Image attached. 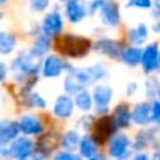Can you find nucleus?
Instances as JSON below:
<instances>
[{
    "instance_id": "8",
    "label": "nucleus",
    "mask_w": 160,
    "mask_h": 160,
    "mask_svg": "<svg viewBox=\"0 0 160 160\" xmlns=\"http://www.w3.org/2000/svg\"><path fill=\"white\" fill-rule=\"evenodd\" d=\"M112 98V90L108 86H97L93 91V100L96 112L101 114L102 117L110 110V102Z\"/></svg>"
},
{
    "instance_id": "37",
    "label": "nucleus",
    "mask_w": 160,
    "mask_h": 160,
    "mask_svg": "<svg viewBox=\"0 0 160 160\" xmlns=\"http://www.w3.org/2000/svg\"><path fill=\"white\" fill-rule=\"evenodd\" d=\"M88 160H107V158H105L102 153H98V155H96L94 158H91V159H88Z\"/></svg>"
},
{
    "instance_id": "29",
    "label": "nucleus",
    "mask_w": 160,
    "mask_h": 160,
    "mask_svg": "<svg viewBox=\"0 0 160 160\" xmlns=\"http://www.w3.org/2000/svg\"><path fill=\"white\" fill-rule=\"evenodd\" d=\"M27 101L31 108H39V110L47 108V101H45L38 93H31L30 96H28Z\"/></svg>"
},
{
    "instance_id": "4",
    "label": "nucleus",
    "mask_w": 160,
    "mask_h": 160,
    "mask_svg": "<svg viewBox=\"0 0 160 160\" xmlns=\"http://www.w3.org/2000/svg\"><path fill=\"white\" fill-rule=\"evenodd\" d=\"M117 127L115 124V119H114L112 115H104L98 119V121L94 124V128H93V138L96 139V142L98 145H102L105 143L107 141H111L114 136L117 135Z\"/></svg>"
},
{
    "instance_id": "7",
    "label": "nucleus",
    "mask_w": 160,
    "mask_h": 160,
    "mask_svg": "<svg viewBox=\"0 0 160 160\" xmlns=\"http://www.w3.org/2000/svg\"><path fill=\"white\" fill-rule=\"evenodd\" d=\"M65 69H69V66L66 65V62L62 58H59L58 55H48L45 58V61L42 62V75L47 79H55L59 78L62 75Z\"/></svg>"
},
{
    "instance_id": "3",
    "label": "nucleus",
    "mask_w": 160,
    "mask_h": 160,
    "mask_svg": "<svg viewBox=\"0 0 160 160\" xmlns=\"http://www.w3.org/2000/svg\"><path fill=\"white\" fill-rule=\"evenodd\" d=\"M107 68L101 63H97L91 68H69V75H72L73 78L78 80V83L82 86L83 88L88 84H93V83L98 82V80L107 78Z\"/></svg>"
},
{
    "instance_id": "27",
    "label": "nucleus",
    "mask_w": 160,
    "mask_h": 160,
    "mask_svg": "<svg viewBox=\"0 0 160 160\" xmlns=\"http://www.w3.org/2000/svg\"><path fill=\"white\" fill-rule=\"evenodd\" d=\"M49 47H51L49 38H48L47 35H41L39 38H37L35 44H34V48L31 51H32L37 56L42 58V56H44V53H47V51L49 49Z\"/></svg>"
},
{
    "instance_id": "34",
    "label": "nucleus",
    "mask_w": 160,
    "mask_h": 160,
    "mask_svg": "<svg viewBox=\"0 0 160 160\" xmlns=\"http://www.w3.org/2000/svg\"><path fill=\"white\" fill-rule=\"evenodd\" d=\"M104 2L105 0H93V2L90 3V14H94V13H97V11L101 10Z\"/></svg>"
},
{
    "instance_id": "30",
    "label": "nucleus",
    "mask_w": 160,
    "mask_h": 160,
    "mask_svg": "<svg viewBox=\"0 0 160 160\" xmlns=\"http://www.w3.org/2000/svg\"><path fill=\"white\" fill-rule=\"evenodd\" d=\"M52 160H83L82 156L75 155L73 152H68V150H62L58 152L55 156L52 158Z\"/></svg>"
},
{
    "instance_id": "13",
    "label": "nucleus",
    "mask_w": 160,
    "mask_h": 160,
    "mask_svg": "<svg viewBox=\"0 0 160 160\" xmlns=\"http://www.w3.org/2000/svg\"><path fill=\"white\" fill-rule=\"evenodd\" d=\"M98 13L101 16L102 22L105 25H108V27H117L119 24V20H121L119 10H118V6L112 0H105Z\"/></svg>"
},
{
    "instance_id": "31",
    "label": "nucleus",
    "mask_w": 160,
    "mask_h": 160,
    "mask_svg": "<svg viewBox=\"0 0 160 160\" xmlns=\"http://www.w3.org/2000/svg\"><path fill=\"white\" fill-rule=\"evenodd\" d=\"M127 6L128 7H135V8H142V10H148V8H152V0H129Z\"/></svg>"
},
{
    "instance_id": "22",
    "label": "nucleus",
    "mask_w": 160,
    "mask_h": 160,
    "mask_svg": "<svg viewBox=\"0 0 160 160\" xmlns=\"http://www.w3.org/2000/svg\"><path fill=\"white\" fill-rule=\"evenodd\" d=\"M142 56H143V51L139 49L138 47L127 48L122 53V59L128 66H138L139 63H142Z\"/></svg>"
},
{
    "instance_id": "9",
    "label": "nucleus",
    "mask_w": 160,
    "mask_h": 160,
    "mask_svg": "<svg viewBox=\"0 0 160 160\" xmlns=\"http://www.w3.org/2000/svg\"><path fill=\"white\" fill-rule=\"evenodd\" d=\"M18 125L20 131L25 136H37L44 132V122L41 121L38 115H34V114L22 115L18 119Z\"/></svg>"
},
{
    "instance_id": "10",
    "label": "nucleus",
    "mask_w": 160,
    "mask_h": 160,
    "mask_svg": "<svg viewBox=\"0 0 160 160\" xmlns=\"http://www.w3.org/2000/svg\"><path fill=\"white\" fill-rule=\"evenodd\" d=\"M63 30V20L59 11H51L42 20V32L44 35H47L48 38L51 37H56L61 34V31Z\"/></svg>"
},
{
    "instance_id": "36",
    "label": "nucleus",
    "mask_w": 160,
    "mask_h": 160,
    "mask_svg": "<svg viewBox=\"0 0 160 160\" xmlns=\"http://www.w3.org/2000/svg\"><path fill=\"white\" fill-rule=\"evenodd\" d=\"M0 69H2V73H0V79L2 82L6 79V65L4 63H0Z\"/></svg>"
},
{
    "instance_id": "33",
    "label": "nucleus",
    "mask_w": 160,
    "mask_h": 160,
    "mask_svg": "<svg viewBox=\"0 0 160 160\" xmlns=\"http://www.w3.org/2000/svg\"><path fill=\"white\" fill-rule=\"evenodd\" d=\"M152 122H160V100L152 104Z\"/></svg>"
},
{
    "instance_id": "32",
    "label": "nucleus",
    "mask_w": 160,
    "mask_h": 160,
    "mask_svg": "<svg viewBox=\"0 0 160 160\" xmlns=\"http://www.w3.org/2000/svg\"><path fill=\"white\" fill-rule=\"evenodd\" d=\"M49 0H30V6L34 11H42L48 7Z\"/></svg>"
},
{
    "instance_id": "38",
    "label": "nucleus",
    "mask_w": 160,
    "mask_h": 160,
    "mask_svg": "<svg viewBox=\"0 0 160 160\" xmlns=\"http://www.w3.org/2000/svg\"><path fill=\"white\" fill-rule=\"evenodd\" d=\"M30 160H44V159L39 158V156H38V158H32V159H30Z\"/></svg>"
},
{
    "instance_id": "21",
    "label": "nucleus",
    "mask_w": 160,
    "mask_h": 160,
    "mask_svg": "<svg viewBox=\"0 0 160 160\" xmlns=\"http://www.w3.org/2000/svg\"><path fill=\"white\" fill-rule=\"evenodd\" d=\"M156 141H158V138H156V135H155V131H152V129L141 131V132L138 133V136H136V139H135L133 149L135 150H143V149H146L148 146H150V145L156 143Z\"/></svg>"
},
{
    "instance_id": "28",
    "label": "nucleus",
    "mask_w": 160,
    "mask_h": 160,
    "mask_svg": "<svg viewBox=\"0 0 160 160\" xmlns=\"http://www.w3.org/2000/svg\"><path fill=\"white\" fill-rule=\"evenodd\" d=\"M65 90H66L68 94H79L80 91H83L84 88L78 83V80L73 78L72 75H68L66 79H65Z\"/></svg>"
},
{
    "instance_id": "23",
    "label": "nucleus",
    "mask_w": 160,
    "mask_h": 160,
    "mask_svg": "<svg viewBox=\"0 0 160 160\" xmlns=\"http://www.w3.org/2000/svg\"><path fill=\"white\" fill-rule=\"evenodd\" d=\"M80 141H82V138H80V135L76 132V131H68V132L62 136L61 145L65 150H68V152H73V150L79 149Z\"/></svg>"
},
{
    "instance_id": "18",
    "label": "nucleus",
    "mask_w": 160,
    "mask_h": 160,
    "mask_svg": "<svg viewBox=\"0 0 160 160\" xmlns=\"http://www.w3.org/2000/svg\"><path fill=\"white\" fill-rule=\"evenodd\" d=\"M79 152L80 156L84 159H91L96 155H98V143L96 142V139L90 135H84L82 136L80 141V146H79Z\"/></svg>"
},
{
    "instance_id": "11",
    "label": "nucleus",
    "mask_w": 160,
    "mask_h": 160,
    "mask_svg": "<svg viewBox=\"0 0 160 160\" xmlns=\"http://www.w3.org/2000/svg\"><path fill=\"white\" fill-rule=\"evenodd\" d=\"M94 49L112 59H122V53L125 51L119 42L112 39H100L94 44Z\"/></svg>"
},
{
    "instance_id": "1",
    "label": "nucleus",
    "mask_w": 160,
    "mask_h": 160,
    "mask_svg": "<svg viewBox=\"0 0 160 160\" xmlns=\"http://www.w3.org/2000/svg\"><path fill=\"white\" fill-rule=\"evenodd\" d=\"M90 48V39L80 35H73V34L62 35L55 44V49L59 53L68 55L70 58H83L84 55H87Z\"/></svg>"
},
{
    "instance_id": "42",
    "label": "nucleus",
    "mask_w": 160,
    "mask_h": 160,
    "mask_svg": "<svg viewBox=\"0 0 160 160\" xmlns=\"http://www.w3.org/2000/svg\"><path fill=\"white\" fill-rule=\"evenodd\" d=\"M62 2H68V3H69V2H70V0H62Z\"/></svg>"
},
{
    "instance_id": "19",
    "label": "nucleus",
    "mask_w": 160,
    "mask_h": 160,
    "mask_svg": "<svg viewBox=\"0 0 160 160\" xmlns=\"http://www.w3.org/2000/svg\"><path fill=\"white\" fill-rule=\"evenodd\" d=\"M58 145V135H52V133H48V135L42 136L41 141H38V143L35 145L37 152L39 153V158H47L51 152H53Z\"/></svg>"
},
{
    "instance_id": "6",
    "label": "nucleus",
    "mask_w": 160,
    "mask_h": 160,
    "mask_svg": "<svg viewBox=\"0 0 160 160\" xmlns=\"http://www.w3.org/2000/svg\"><path fill=\"white\" fill-rule=\"evenodd\" d=\"M10 159L14 160H30L35 150V143L28 136H20L8 145Z\"/></svg>"
},
{
    "instance_id": "20",
    "label": "nucleus",
    "mask_w": 160,
    "mask_h": 160,
    "mask_svg": "<svg viewBox=\"0 0 160 160\" xmlns=\"http://www.w3.org/2000/svg\"><path fill=\"white\" fill-rule=\"evenodd\" d=\"M114 119H115V124L118 127V129H124V128H128L132 122V112H131L129 107L127 104H119L118 107L114 111Z\"/></svg>"
},
{
    "instance_id": "35",
    "label": "nucleus",
    "mask_w": 160,
    "mask_h": 160,
    "mask_svg": "<svg viewBox=\"0 0 160 160\" xmlns=\"http://www.w3.org/2000/svg\"><path fill=\"white\" fill-rule=\"evenodd\" d=\"M133 160H152V158H149L146 153H138V155L133 158Z\"/></svg>"
},
{
    "instance_id": "12",
    "label": "nucleus",
    "mask_w": 160,
    "mask_h": 160,
    "mask_svg": "<svg viewBox=\"0 0 160 160\" xmlns=\"http://www.w3.org/2000/svg\"><path fill=\"white\" fill-rule=\"evenodd\" d=\"M159 59H160V52L159 47L156 44L148 45L143 49V56H142V69L145 73H150L159 66Z\"/></svg>"
},
{
    "instance_id": "25",
    "label": "nucleus",
    "mask_w": 160,
    "mask_h": 160,
    "mask_svg": "<svg viewBox=\"0 0 160 160\" xmlns=\"http://www.w3.org/2000/svg\"><path fill=\"white\" fill-rule=\"evenodd\" d=\"M17 44V38L14 34H8L6 31L0 32V53L2 55H8L14 49Z\"/></svg>"
},
{
    "instance_id": "5",
    "label": "nucleus",
    "mask_w": 160,
    "mask_h": 160,
    "mask_svg": "<svg viewBox=\"0 0 160 160\" xmlns=\"http://www.w3.org/2000/svg\"><path fill=\"white\" fill-rule=\"evenodd\" d=\"M108 153L114 160H128L132 155V142L125 133H117L108 142Z\"/></svg>"
},
{
    "instance_id": "17",
    "label": "nucleus",
    "mask_w": 160,
    "mask_h": 160,
    "mask_svg": "<svg viewBox=\"0 0 160 160\" xmlns=\"http://www.w3.org/2000/svg\"><path fill=\"white\" fill-rule=\"evenodd\" d=\"M65 13H66V17L70 22H80L86 17L87 10H86L83 0H70L66 4Z\"/></svg>"
},
{
    "instance_id": "2",
    "label": "nucleus",
    "mask_w": 160,
    "mask_h": 160,
    "mask_svg": "<svg viewBox=\"0 0 160 160\" xmlns=\"http://www.w3.org/2000/svg\"><path fill=\"white\" fill-rule=\"evenodd\" d=\"M39 68H42L41 58L37 56L32 51L30 52H21L16 59L13 61L11 69L14 70L17 79L21 78H35Z\"/></svg>"
},
{
    "instance_id": "16",
    "label": "nucleus",
    "mask_w": 160,
    "mask_h": 160,
    "mask_svg": "<svg viewBox=\"0 0 160 160\" xmlns=\"http://www.w3.org/2000/svg\"><path fill=\"white\" fill-rule=\"evenodd\" d=\"M132 122L136 125H148L152 122V105L149 102H139L132 111Z\"/></svg>"
},
{
    "instance_id": "15",
    "label": "nucleus",
    "mask_w": 160,
    "mask_h": 160,
    "mask_svg": "<svg viewBox=\"0 0 160 160\" xmlns=\"http://www.w3.org/2000/svg\"><path fill=\"white\" fill-rule=\"evenodd\" d=\"M75 108V100L69 96H61L53 104V114L61 119H68L72 117Z\"/></svg>"
},
{
    "instance_id": "39",
    "label": "nucleus",
    "mask_w": 160,
    "mask_h": 160,
    "mask_svg": "<svg viewBox=\"0 0 160 160\" xmlns=\"http://www.w3.org/2000/svg\"><path fill=\"white\" fill-rule=\"evenodd\" d=\"M158 94H159V98H160V83H159V90H158Z\"/></svg>"
},
{
    "instance_id": "40",
    "label": "nucleus",
    "mask_w": 160,
    "mask_h": 160,
    "mask_svg": "<svg viewBox=\"0 0 160 160\" xmlns=\"http://www.w3.org/2000/svg\"><path fill=\"white\" fill-rule=\"evenodd\" d=\"M6 2H7V0H0V3H2V4H4Z\"/></svg>"
},
{
    "instance_id": "24",
    "label": "nucleus",
    "mask_w": 160,
    "mask_h": 160,
    "mask_svg": "<svg viewBox=\"0 0 160 160\" xmlns=\"http://www.w3.org/2000/svg\"><path fill=\"white\" fill-rule=\"evenodd\" d=\"M148 34H149V31H148L146 24H139L138 27L132 28V30L129 31L128 38H129L131 44L138 47V45L145 44V41H146V38H148Z\"/></svg>"
},
{
    "instance_id": "14",
    "label": "nucleus",
    "mask_w": 160,
    "mask_h": 160,
    "mask_svg": "<svg viewBox=\"0 0 160 160\" xmlns=\"http://www.w3.org/2000/svg\"><path fill=\"white\" fill-rule=\"evenodd\" d=\"M20 125L18 122L14 121H2L0 124V145L2 146H8L11 142H14L18 138Z\"/></svg>"
},
{
    "instance_id": "41",
    "label": "nucleus",
    "mask_w": 160,
    "mask_h": 160,
    "mask_svg": "<svg viewBox=\"0 0 160 160\" xmlns=\"http://www.w3.org/2000/svg\"><path fill=\"white\" fill-rule=\"evenodd\" d=\"M158 69L160 70V59H159V66H158Z\"/></svg>"
},
{
    "instance_id": "26",
    "label": "nucleus",
    "mask_w": 160,
    "mask_h": 160,
    "mask_svg": "<svg viewBox=\"0 0 160 160\" xmlns=\"http://www.w3.org/2000/svg\"><path fill=\"white\" fill-rule=\"evenodd\" d=\"M93 101H94L93 96H91L87 90L80 91V93L76 94V97H75V104L78 105L79 110L84 111V112L91 110V107H93Z\"/></svg>"
}]
</instances>
